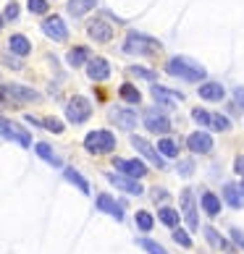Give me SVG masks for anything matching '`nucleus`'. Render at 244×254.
<instances>
[{
  "instance_id": "obj_24",
  "label": "nucleus",
  "mask_w": 244,
  "mask_h": 254,
  "mask_svg": "<svg viewBox=\"0 0 244 254\" xmlns=\"http://www.w3.org/2000/svg\"><path fill=\"white\" fill-rule=\"evenodd\" d=\"M161 220L168 225V228H176V225H179V220H181V215L176 212V210H171V207H161Z\"/></svg>"
},
{
  "instance_id": "obj_19",
  "label": "nucleus",
  "mask_w": 244,
  "mask_h": 254,
  "mask_svg": "<svg viewBox=\"0 0 244 254\" xmlns=\"http://www.w3.org/2000/svg\"><path fill=\"white\" fill-rule=\"evenodd\" d=\"M63 176H66V181H71V184H74V186H77V189L81 191V194H89V184H87V178H84L81 173H77L74 168H66Z\"/></svg>"
},
{
  "instance_id": "obj_44",
  "label": "nucleus",
  "mask_w": 244,
  "mask_h": 254,
  "mask_svg": "<svg viewBox=\"0 0 244 254\" xmlns=\"http://www.w3.org/2000/svg\"><path fill=\"white\" fill-rule=\"evenodd\" d=\"M0 26H3V18H0Z\"/></svg>"
},
{
  "instance_id": "obj_16",
  "label": "nucleus",
  "mask_w": 244,
  "mask_h": 254,
  "mask_svg": "<svg viewBox=\"0 0 244 254\" xmlns=\"http://www.w3.org/2000/svg\"><path fill=\"white\" fill-rule=\"evenodd\" d=\"M110 121H113L116 126H121V128H134L137 126V113L134 110H121V108H116V110H110Z\"/></svg>"
},
{
  "instance_id": "obj_2",
  "label": "nucleus",
  "mask_w": 244,
  "mask_h": 254,
  "mask_svg": "<svg viewBox=\"0 0 244 254\" xmlns=\"http://www.w3.org/2000/svg\"><path fill=\"white\" fill-rule=\"evenodd\" d=\"M84 147L89 152H110L116 147V136L110 131H92V134L84 136Z\"/></svg>"
},
{
  "instance_id": "obj_9",
  "label": "nucleus",
  "mask_w": 244,
  "mask_h": 254,
  "mask_svg": "<svg viewBox=\"0 0 244 254\" xmlns=\"http://www.w3.org/2000/svg\"><path fill=\"white\" fill-rule=\"evenodd\" d=\"M116 171L121 173V176H129V178H142L145 173H147V168H145V163H139V160H116Z\"/></svg>"
},
{
  "instance_id": "obj_5",
  "label": "nucleus",
  "mask_w": 244,
  "mask_h": 254,
  "mask_svg": "<svg viewBox=\"0 0 244 254\" xmlns=\"http://www.w3.org/2000/svg\"><path fill=\"white\" fill-rule=\"evenodd\" d=\"M158 50H161V45L145 34H129L126 37V53H158Z\"/></svg>"
},
{
  "instance_id": "obj_35",
  "label": "nucleus",
  "mask_w": 244,
  "mask_h": 254,
  "mask_svg": "<svg viewBox=\"0 0 244 254\" xmlns=\"http://www.w3.org/2000/svg\"><path fill=\"white\" fill-rule=\"evenodd\" d=\"M205 236H208V241H210V244H215L218 249H226V241H223V239H221L213 228H205Z\"/></svg>"
},
{
  "instance_id": "obj_17",
  "label": "nucleus",
  "mask_w": 244,
  "mask_h": 254,
  "mask_svg": "<svg viewBox=\"0 0 244 254\" xmlns=\"http://www.w3.org/2000/svg\"><path fill=\"white\" fill-rule=\"evenodd\" d=\"M181 210H184L186 225H189V228H197V207H194V199H192V191L189 189L181 191Z\"/></svg>"
},
{
  "instance_id": "obj_32",
  "label": "nucleus",
  "mask_w": 244,
  "mask_h": 254,
  "mask_svg": "<svg viewBox=\"0 0 244 254\" xmlns=\"http://www.w3.org/2000/svg\"><path fill=\"white\" fill-rule=\"evenodd\" d=\"M229 118L226 116H210V128H215V131H229Z\"/></svg>"
},
{
  "instance_id": "obj_10",
  "label": "nucleus",
  "mask_w": 244,
  "mask_h": 254,
  "mask_svg": "<svg viewBox=\"0 0 244 254\" xmlns=\"http://www.w3.org/2000/svg\"><path fill=\"white\" fill-rule=\"evenodd\" d=\"M131 144H134V149H137V152H142L147 160H150V163H153L155 168H161V171H163V168H165V163H163V157H161V152H155V149H153V144H150V142H145V139H139V136H131Z\"/></svg>"
},
{
  "instance_id": "obj_3",
  "label": "nucleus",
  "mask_w": 244,
  "mask_h": 254,
  "mask_svg": "<svg viewBox=\"0 0 244 254\" xmlns=\"http://www.w3.org/2000/svg\"><path fill=\"white\" fill-rule=\"evenodd\" d=\"M0 95L11 97L13 105H18V102H37V100H40V92H34L29 87H21V84H3Z\"/></svg>"
},
{
  "instance_id": "obj_25",
  "label": "nucleus",
  "mask_w": 244,
  "mask_h": 254,
  "mask_svg": "<svg viewBox=\"0 0 244 254\" xmlns=\"http://www.w3.org/2000/svg\"><path fill=\"white\" fill-rule=\"evenodd\" d=\"M223 199H226L231 207H237V210L242 207V196H239V191H237V186H234V184L223 186Z\"/></svg>"
},
{
  "instance_id": "obj_40",
  "label": "nucleus",
  "mask_w": 244,
  "mask_h": 254,
  "mask_svg": "<svg viewBox=\"0 0 244 254\" xmlns=\"http://www.w3.org/2000/svg\"><path fill=\"white\" fill-rule=\"evenodd\" d=\"M18 16V5L16 3H8V8H5V18H16Z\"/></svg>"
},
{
  "instance_id": "obj_15",
  "label": "nucleus",
  "mask_w": 244,
  "mask_h": 254,
  "mask_svg": "<svg viewBox=\"0 0 244 254\" xmlns=\"http://www.w3.org/2000/svg\"><path fill=\"white\" fill-rule=\"evenodd\" d=\"M89 37L95 42H110V40H113V29H110L102 18H95V21L89 24Z\"/></svg>"
},
{
  "instance_id": "obj_14",
  "label": "nucleus",
  "mask_w": 244,
  "mask_h": 254,
  "mask_svg": "<svg viewBox=\"0 0 244 254\" xmlns=\"http://www.w3.org/2000/svg\"><path fill=\"white\" fill-rule=\"evenodd\" d=\"M108 181L110 184H116L121 191H126V194H142V186H139L134 178H129V176H118V173H108Z\"/></svg>"
},
{
  "instance_id": "obj_31",
  "label": "nucleus",
  "mask_w": 244,
  "mask_h": 254,
  "mask_svg": "<svg viewBox=\"0 0 244 254\" xmlns=\"http://www.w3.org/2000/svg\"><path fill=\"white\" fill-rule=\"evenodd\" d=\"M37 155H40L42 160H48V163H53V165H58V160H55V155H53V149H50V144H37Z\"/></svg>"
},
{
  "instance_id": "obj_20",
  "label": "nucleus",
  "mask_w": 244,
  "mask_h": 254,
  "mask_svg": "<svg viewBox=\"0 0 244 254\" xmlns=\"http://www.w3.org/2000/svg\"><path fill=\"white\" fill-rule=\"evenodd\" d=\"M200 97L202 100H223V87L221 84H215V81H208V84H202L200 87Z\"/></svg>"
},
{
  "instance_id": "obj_37",
  "label": "nucleus",
  "mask_w": 244,
  "mask_h": 254,
  "mask_svg": "<svg viewBox=\"0 0 244 254\" xmlns=\"http://www.w3.org/2000/svg\"><path fill=\"white\" fill-rule=\"evenodd\" d=\"M131 73H134V76H142V79H150V81H153V79H155V71H147V68H139V65H131Z\"/></svg>"
},
{
  "instance_id": "obj_34",
  "label": "nucleus",
  "mask_w": 244,
  "mask_h": 254,
  "mask_svg": "<svg viewBox=\"0 0 244 254\" xmlns=\"http://www.w3.org/2000/svg\"><path fill=\"white\" fill-rule=\"evenodd\" d=\"M173 241L181 244L184 249H192V239H189V233H186V231H173Z\"/></svg>"
},
{
  "instance_id": "obj_6",
  "label": "nucleus",
  "mask_w": 244,
  "mask_h": 254,
  "mask_svg": "<svg viewBox=\"0 0 244 254\" xmlns=\"http://www.w3.org/2000/svg\"><path fill=\"white\" fill-rule=\"evenodd\" d=\"M42 32L50 37V40L55 42H63L66 37H69V29H66V24H63V18L61 16H48L42 21Z\"/></svg>"
},
{
  "instance_id": "obj_43",
  "label": "nucleus",
  "mask_w": 244,
  "mask_h": 254,
  "mask_svg": "<svg viewBox=\"0 0 244 254\" xmlns=\"http://www.w3.org/2000/svg\"><path fill=\"white\" fill-rule=\"evenodd\" d=\"M237 102H239V105L244 108V89H242V87L237 89Z\"/></svg>"
},
{
  "instance_id": "obj_22",
  "label": "nucleus",
  "mask_w": 244,
  "mask_h": 254,
  "mask_svg": "<svg viewBox=\"0 0 244 254\" xmlns=\"http://www.w3.org/2000/svg\"><path fill=\"white\" fill-rule=\"evenodd\" d=\"M8 45H11V50L16 55H29V50H32V45H29V40H26L24 34H13L11 40H8Z\"/></svg>"
},
{
  "instance_id": "obj_39",
  "label": "nucleus",
  "mask_w": 244,
  "mask_h": 254,
  "mask_svg": "<svg viewBox=\"0 0 244 254\" xmlns=\"http://www.w3.org/2000/svg\"><path fill=\"white\" fill-rule=\"evenodd\" d=\"M231 239H234V241H237V244H239V247L244 249V233H242L239 228H234V231H231Z\"/></svg>"
},
{
  "instance_id": "obj_41",
  "label": "nucleus",
  "mask_w": 244,
  "mask_h": 254,
  "mask_svg": "<svg viewBox=\"0 0 244 254\" xmlns=\"http://www.w3.org/2000/svg\"><path fill=\"white\" fill-rule=\"evenodd\" d=\"M234 171H237L239 176H244V155L237 157V165H234Z\"/></svg>"
},
{
  "instance_id": "obj_11",
  "label": "nucleus",
  "mask_w": 244,
  "mask_h": 254,
  "mask_svg": "<svg viewBox=\"0 0 244 254\" xmlns=\"http://www.w3.org/2000/svg\"><path fill=\"white\" fill-rule=\"evenodd\" d=\"M97 210L100 212H108V215H113V218L121 223V220H124V210H121V204L113 199V196H110V194H97Z\"/></svg>"
},
{
  "instance_id": "obj_12",
  "label": "nucleus",
  "mask_w": 244,
  "mask_h": 254,
  "mask_svg": "<svg viewBox=\"0 0 244 254\" xmlns=\"http://www.w3.org/2000/svg\"><path fill=\"white\" fill-rule=\"evenodd\" d=\"M87 76H89L92 81H105V79L110 76L108 61H105V58H92V61L87 63Z\"/></svg>"
},
{
  "instance_id": "obj_38",
  "label": "nucleus",
  "mask_w": 244,
  "mask_h": 254,
  "mask_svg": "<svg viewBox=\"0 0 244 254\" xmlns=\"http://www.w3.org/2000/svg\"><path fill=\"white\" fill-rule=\"evenodd\" d=\"M42 126H45V128H50V131H55V134H61V131H63V124H61L58 118H48Z\"/></svg>"
},
{
  "instance_id": "obj_26",
  "label": "nucleus",
  "mask_w": 244,
  "mask_h": 254,
  "mask_svg": "<svg viewBox=\"0 0 244 254\" xmlns=\"http://www.w3.org/2000/svg\"><path fill=\"white\" fill-rule=\"evenodd\" d=\"M89 61V53L84 50V48H74L71 53H69V63L74 65V68H79V65H84Z\"/></svg>"
},
{
  "instance_id": "obj_13",
  "label": "nucleus",
  "mask_w": 244,
  "mask_h": 254,
  "mask_svg": "<svg viewBox=\"0 0 244 254\" xmlns=\"http://www.w3.org/2000/svg\"><path fill=\"white\" fill-rule=\"evenodd\" d=\"M186 144H189L192 152H197V155H205V152H210V149H213V139H210V134L194 131V134H189V139H186Z\"/></svg>"
},
{
  "instance_id": "obj_18",
  "label": "nucleus",
  "mask_w": 244,
  "mask_h": 254,
  "mask_svg": "<svg viewBox=\"0 0 244 254\" xmlns=\"http://www.w3.org/2000/svg\"><path fill=\"white\" fill-rule=\"evenodd\" d=\"M153 97L161 100V102H165V105H176V102L184 100L179 92H171V89H165V87H158V84H153Z\"/></svg>"
},
{
  "instance_id": "obj_33",
  "label": "nucleus",
  "mask_w": 244,
  "mask_h": 254,
  "mask_svg": "<svg viewBox=\"0 0 244 254\" xmlns=\"http://www.w3.org/2000/svg\"><path fill=\"white\" fill-rule=\"evenodd\" d=\"M192 118H194L200 126H210V113L202 110V108H194V110H192Z\"/></svg>"
},
{
  "instance_id": "obj_21",
  "label": "nucleus",
  "mask_w": 244,
  "mask_h": 254,
  "mask_svg": "<svg viewBox=\"0 0 244 254\" xmlns=\"http://www.w3.org/2000/svg\"><path fill=\"white\" fill-rule=\"evenodd\" d=\"M95 5H97V0H69V13L71 16H84Z\"/></svg>"
},
{
  "instance_id": "obj_23",
  "label": "nucleus",
  "mask_w": 244,
  "mask_h": 254,
  "mask_svg": "<svg viewBox=\"0 0 244 254\" xmlns=\"http://www.w3.org/2000/svg\"><path fill=\"white\" fill-rule=\"evenodd\" d=\"M202 210L215 218V215L221 212V199H218V196H215L213 191H205V194H202Z\"/></svg>"
},
{
  "instance_id": "obj_27",
  "label": "nucleus",
  "mask_w": 244,
  "mask_h": 254,
  "mask_svg": "<svg viewBox=\"0 0 244 254\" xmlns=\"http://www.w3.org/2000/svg\"><path fill=\"white\" fill-rule=\"evenodd\" d=\"M153 215H150V212H145V210H139L137 212V228L139 231H153Z\"/></svg>"
},
{
  "instance_id": "obj_42",
  "label": "nucleus",
  "mask_w": 244,
  "mask_h": 254,
  "mask_svg": "<svg viewBox=\"0 0 244 254\" xmlns=\"http://www.w3.org/2000/svg\"><path fill=\"white\" fill-rule=\"evenodd\" d=\"M192 171H194V168H192V163H181V165H179V173H184V176H189Z\"/></svg>"
},
{
  "instance_id": "obj_1",
  "label": "nucleus",
  "mask_w": 244,
  "mask_h": 254,
  "mask_svg": "<svg viewBox=\"0 0 244 254\" xmlns=\"http://www.w3.org/2000/svg\"><path fill=\"white\" fill-rule=\"evenodd\" d=\"M165 68L171 76H179L184 81H202L205 79V68L197 65L194 61H189V58H173V61H168Z\"/></svg>"
},
{
  "instance_id": "obj_7",
  "label": "nucleus",
  "mask_w": 244,
  "mask_h": 254,
  "mask_svg": "<svg viewBox=\"0 0 244 254\" xmlns=\"http://www.w3.org/2000/svg\"><path fill=\"white\" fill-rule=\"evenodd\" d=\"M145 126H147V131H153V134H168L171 131V121H168L165 116H161L158 110H147L145 113Z\"/></svg>"
},
{
  "instance_id": "obj_28",
  "label": "nucleus",
  "mask_w": 244,
  "mask_h": 254,
  "mask_svg": "<svg viewBox=\"0 0 244 254\" xmlns=\"http://www.w3.org/2000/svg\"><path fill=\"white\" fill-rule=\"evenodd\" d=\"M158 149H161L165 157H176V155H179V147H176V142H171V139H161V142H158Z\"/></svg>"
},
{
  "instance_id": "obj_36",
  "label": "nucleus",
  "mask_w": 244,
  "mask_h": 254,
  "mask_svg": "<svg viewBox=\"0 0 244 254\" xmlns=\"http://www.w3.org/2000/svg\"><path fill=\"white\" fill-rule=\"evenodd\" d=\"M32 13H48V0H29Z\"/></svg>"
},
{
  "instance_id": "obj_29",
  "label": "nucleus",
  "mask_w": 244,
  "mask_h": 254,
  "mask_svg": "<svg viewBox=\"0 0 244 254\" xmlns=\"http://www.w3.org/2000/svg\"><path fill=\"white\" fill-rule=\"evenodd\" d=\"M121 97H124L126 102H142V95H139V89H134L131 84H124V87H121Z\"/></svg>"
},
{
  "instance_id": "obj_4",
  "label": "nucleus",
  "mask_w": 244,
  "mask_h": 254,
  "mask_svg": "<svg viewBox=\"0 0 244 254\" xmlns=\"http://www.w3.org/2000/svg\"><path fill=\"white\" fill-rule=\"evenodd\" d=\"M92 116V105L87 97H74L69 100V105H66V118L71 121V124H84Z\"/></svg>"
},
{
  "instance_id": "obj_8",
  "label": "nucleus",
  "mask_w": 244,
  "mask_h": 254,
  "mask_svg": "<svg viewBox=\"0 0 244 254\" xmlns=\"http://www.w3.org/2000/svg\"><path fill=\"white\" fill-rule=\"evenodd\" d=\"M0 136H5V139H16L18 144L21 147H29V134H26V131H21L18 126H13L11 121H5V118H0Z\"/></svg>"
},
{
  "instance_id": "obj_30",
  "label": "nucleus",
  "mask_w": 244,
  "mask_h": 254,
  "mask_svg": "<svg viewBox=\"0 0 244 254\" xmlns=\"http://www.w3.org/2000/svg\"><path fill=\"white\" fill-rule=\"evenodd\" d=\"M139 247H142L147 254H168L161 244H158V241H150V239H142V241H139Z\"/></svg>"
}]
</instances>
